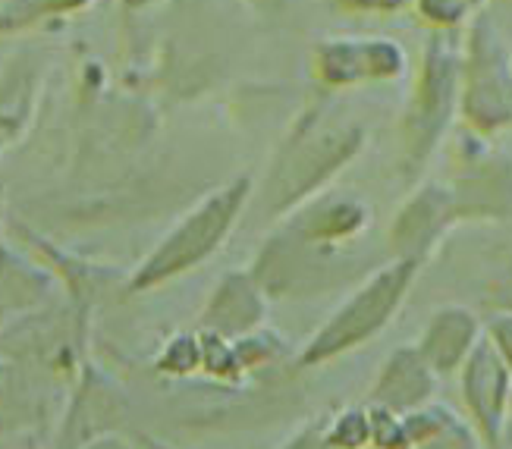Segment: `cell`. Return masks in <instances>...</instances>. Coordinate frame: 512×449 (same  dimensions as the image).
I'll return each mask as SVG.
<instances>
[{"mask_svg": "<svg viewBox=\"0 0 512 449\" xmlns=\"http://www.w3.org/2000/svg\"><path fill=\"white\" fill-rule=\"evenodd\" d=\"M227 217H230V208L220 214V205H211L205 214H198L189 223V230H183L176 239H170V245L164 249V255L158 258V264H151V274L170 271V267L176 271V267L189 264L192 258L205 255V249H211L214 239L220 236V230L227 227Z\"/></svg>", "mask_w": 512, "mask_h": 449, "instance_id": "cell-1", "label": "cell"}]
</instances>
